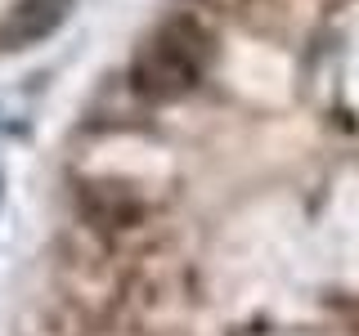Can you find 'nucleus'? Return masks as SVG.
Returning a JSON list of instances; mask_svg holds the SVG:
<instances>
[{"label": "nucleus", "mask_w": 359, "mask_h": 336, "mask_svg": "<svg viewBox=\"0 0 359 336\" xmlns=\"http://www.w3.org/2000/svg\"><path fill=\"white\" fill-rule=\"evenodd\" d=\"M211 63V36L194 14L166 18L149 41L140 45L130 67V85L153 104H171V99L189 94Z\"/></svg>", "instance_id": "f257e3e1"}, {"label": "nucleus", "mask_w": 359, "mask_h": 336, "mask_svg": "<svg viewBox=\"0 0 359 336\" xmlns=\"http://www.w3.org/2000/svg\"><path fill=\"white\" fill-rule=\"evenodd\" d=\"M67 5H72V0H18V5L9 9L5 27H0L5 50H27V45H36L41 36H50L63 22Z\"/></svg>", "instance_id": "f03ea898"}]
</instances>
